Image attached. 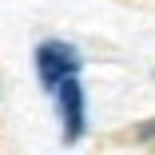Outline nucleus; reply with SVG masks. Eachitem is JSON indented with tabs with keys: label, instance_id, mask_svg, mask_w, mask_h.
I'll return each mask as SVG.
<instances>
[{
	"label": "nucleus",
	"instance_id": "f257e3e1",
	"mask_svg": "<svg viewBox=\"0 0 155 155\" xmlns=\"http://www.w3.org/2000/svg\"><path fill=\"white\" fill-rule=\"evenodd\" d=\"M80 64H84L80 52H76L72 44H64V40H44V44L36 48V76H40V84H44L48 91H56L68 76H76Z\"/></svg>",
	"mask_w": 155,
	"mask_h": 155
},
{
	"label": "nucleus",
	"instance_id": "f03ea898",
	"mask_svg": "<svg viewBox=\"0 0 155 155\" xmlns=\"http://www.w3.org/2000/svg\"><path fill=\"white\" fill-rule=\"evenodd\" d=\"M56 100H60V119H64V143H76L84 135V87L76 84V76H68L64 84L56 87Z\"/></svg>",
	"mask_w": 155,
	"mask_h": 155
},
{
	"label": "nucleus",
	"instance_id": "7ed1b4c3",
	"mask_svg": "<svg viewBox=\"0 0 155 155\" xmlns=\"http://www.w3.org/2000/svg\"><path fill=\"white\" fill-rule=\"evenodd\" d=\"M139 139H155V119H151V123H143V127H139Z\"/></svg>",
	"mask_w": 155,
	"mask_h": 155
}]
</instances>
